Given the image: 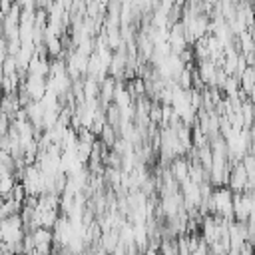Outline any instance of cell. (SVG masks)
<instances>
[{
	"label": "cell",
	"mask_w": 255,
	"mask_h": 255,
	"mask_svg": "<svg viewBox=\"0 0 255 255\" xmlns=\"http://www.w3.org/2000/svg\"><path fill=\"white\" fill-rule=\"evenodd\" d=\"M177 84H179L183 90L193 88V70L183 68V72H181V74H179V78H177Z\"/></svg>",
	"instance_id": "obj_5"
},
{
	"label": "cell",
	"mask_w": 255,
	"mask_h": 255,
	"mask_svg": "<svg viewBox=\"0 0 255 255\" xmlns=\"http://www.w3.org/2000/svg\"><path fill=\"white\" fill-rule=\"evenodd\" d=\"M247 181H249V175H247V169H245V163L243 159L235 161L233 167H231V173H229V187L233 191H245L247 189Z\"/></svg>",
	"instance_id": "obj_1"
},
{
	"label": "cell",
	"mask_w": 255,
	"mask_h": 255,
	"mask_svg": "<svg viewBox=\"0 0 255 255\" xmlns=\"http://www.w3.org/2000/svg\"><path fill=\"white\" fill-rule=\"evenodd\" d=\"M22 205L24 203L16 201L14 197H4L2 209H0V217H8V215H14V213H20L22 211Z\"/></svg>",
	"instance_id": "obj_4"
},
{
	"label": "cell",
	"mask_w": 255,
	"mask_h": 255,
	"mask_svg": "<svg viewBox=\"0 0 255 255\" xmlns=\"http://www.w3.org/2000/svg\"><path fill=\"white\" fill-rule=\"evenodd\" d=\"M169 169H171L173 177H175L179 183H183L185 179H189V161H187L183 155H179V157L171 159V165H169Z\"/></svg>",
	"instance_id": "obj_2"
},
{
	"label": "cell",
	"mask_w": 255,
	"mask_h": 255,
	"mask_svg": "<svg viewBox=\"0 0 255 255\" xmlns=\"http://www.w3.org/2000/svg\"><path fill=\"white\" fill-rule=\"evenodd\" d=\"M38 217H40V225L54 229V225H56L60 213H58V207H52V209H42V211H38Z\"/></svg>",
	"instance_id": "obj_3"
}]
</instances>
